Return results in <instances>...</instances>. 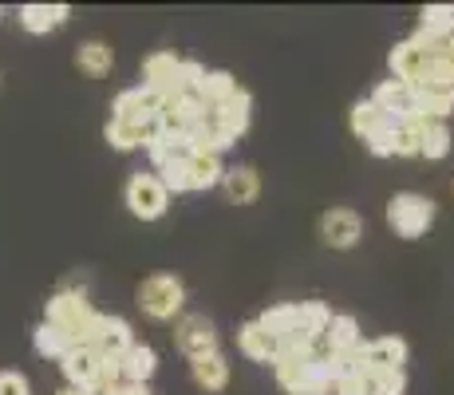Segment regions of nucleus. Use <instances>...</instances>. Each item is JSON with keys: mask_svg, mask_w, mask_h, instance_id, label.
<instances>
[{"mask_svg": "<svg viewBox=\"0 0 454 395\" xmlns=\"http://www.w3.org/2000/svg\"><path fill=\"white\" fill-rule=\"evenodd\" d=\"M43 312H48L43 320L56 324V328L72 340V348L75 344H95V332H99L103 312L91 309V301H87L83 288H59V293H51V301H48Z\"/></svg>", "mask_w": 454, "mask_h": 395, "instance_id": "obj_1", "label": "nucleus"}, {"mask_svg": "<svg viewBox=\"0 0 454 395\" xmlns=\"http://www.w3.org/2000/svg\"><path fill=\"white\" fill-rule=\"evenodd\" d=\"M434 217H439L434 198L419 194V190H399V194L387 198V225H391V233L403 237V241L427 237L434 225Z\"/></svg>", "mask_w": 454, "mask_h": 395, "instance_id": "obj_2", "label": "nucleus"}, {"mask_svg": "<svg viewBox=\"0 0 454 395\" xmlns=\"http://www.w3.org/2000/svg\"><path fill=\"white\" fill-rule=\"evenodd\" d=\"M135 304L143 309L151 320H178L186 309V280L178 273H151L138 280L135 288Z\"/></svg>", "mask_w": 454, "mask_h": 395, "instance_id": "obj_3", "label": "nucleus"}, {"mask_svg": "<svg viewBox=\"0 0 454 395\" xmlns=\"http://www.w3.org/2000/svg\"><path fill=\"white\" fill-rule=\"evenodd\" d=\"M123 206L138 222H159V217H166V209H170V194H166V186L154 170H135L123 186Z\"/></svg>", "mask_w": 454, "mask_h": 395, "instance_id": "obj_4", "label": "nucleus"}, {"mask_svg": "<svg viewBox=\"0 0 454 395\" xmlns=\"http://www.w3.org/2000/svg\"><path fill=\"white\" fill-rule=\"evenodd\" d=\"M174 344L186 359H202L222 352V336H217V324L206 312H182L174 320Z\"/></svg>", "mask_w": 454, "mask_h": 395, "instance_id": "obj_5", "label": "nucleus"}, {"mask_svg": "<svg viewBox=\"0 0 454 395\" xmlns=\"http://www.w3.org/2000/svg\"><path fill=\"white\" fill-rule=\"evenodd\" d=\"M364 217L356 214L352 206H332L320 214V222H317V233H320V241L328 245V249H356V245L364 241Z\"/></svg>", "mask_w": 454, "mask_h": 395, "instance_id": "obj_6", "label": "nucleus"}, {"mask_svg": "<svg viewBox=\"0 0 454 395\" xmlns=\"http://www.w3.org/2000/svg\"><path fill=\"white\" fill-rule=\"evenodd\" d=\"M439 48H442V43L427 40L423 32H415V36L399 40L395 48L387 51V67H391V79H395V83H407V87H415V79H419V72H423L427 56H431V51H439Z\"/></svg>", "mask_w": 454, "mask_h": 395, "instance_id": "obj_7", "label": "nucleus"}, {"mask_svg": "<svg viewBox=\"0 0 454 395\" xmlns=\"http://www.w3.org/2000/svg\"><path fill=\"white\" fill-rule=\"evenodd\" d=\"M159 107H162L159 95L146 91V87L138 83V87H127V91H119L115 99H111V119L135 122V127H154V122H159Z\"/></svg>", "mask_w": 454, "mask_h": 395, "instance_id": "obj_8", "label": "nucleus"}, {"mask_svg": "<svg viewBox=\"0 0 454 395\" xmlns=\"http://www.w3.org/2000/svg\"><path fill=\"white\" fill-rule=\"evenodd\" d=\"M143 87L154 91L159 99L182 95V56H174V51H151L143 59Z\"/></svg>", "mask_w": 454, "mask_h": 395, "instance_id": "obj_9", "label": "nucleus"}, {"mask_svg": "<svg viewBox=\"0 0 454 395\" xmlns=\"http://www.w3.org/2000/svg\"><path fill=\"white\" fill-rule=\"evenodd\" d=\"M411 348H407L403 336H375L364 340V352H360V372L375 375V372H395V367L407 364Z\"/></svg>", "mask_w": 454, "mask_h": 395, "instance_id": "obj_10", "label": "nucleus"}, {"mask_svg": "<svg viewBox=\"0 0 454 395\" xmlns=\"http://www.w3.org/2000/svg\"><path fill=\"white\" fill-rule=\"evenodd\" d=\"M375 103V111H380L383 119L391 122H407L415 119V91L407 83H395V79H383V83H375V91L368 95Z\"/></svg>", "mask_w": 454, "mask_h": 395, "instance_id": "obj_11", "label": "nucleus"}, {"mask_svg": "<svg viewBox=\"0 0 454 395\" xmlns=\"http://www.w3.org/2000/svg\"><path fill=\"white\" fill-rule=\"evenodd\" d=\"M206 111H209V119H214L217 127L233 138V143H238V138L249 130V122H253V95L246 91V87H238L222 107H206Z\"/></svg>", "mask_w": 454, "mask_h": 395, "instance_id": "obj_12", "label": "nucleus"}, {"mask_svg": "<svg viewBox=\"0 0 454 395\" xmlns=\"http://www.w3.org/2000/svg\"><path fill=\"white\" fill-rule=\"evenodd\" d=\"M99 367H103V356L95 352L91 344H75L59 356V372H64L67 388H75V391H83L87 383L99 375Z\"/></svg>", "mask_w": 454, "mask_h": 395, "instance_id": "obj_13", "label": "nucleus"}, {"mask_svg": "<svg viewBox=\"0 0 454 395\" xmlns=\"http://www.w3.org/2000/svg\"><path fill=\"white\" fill-rule=\"evenodd\" d=\"M130 344H135V328H130V320L103 312L99 332H95V344H91L95 352H99L103 359H123L130 352Z\"/></svg>", "mask_w": 454, "mask_h": 395, "instance_id": "obj_14", "label": "nucleus"}, {"mask_svg": "<svg viewBox=\"0 0 454 395\" xmlns=\"http://www.w3.org/2000/svg\"><path fill=\"white\" fill-rule=\"evenodd\" d=\"M186 178H190V194H206V190H217V186H222V178H225L222 154L190 151V154H186Z\"/></svg>", "mask_w": 454, "mask_h": 395, "instance_id": "obj_15", "label": "nucleus"}, {"mask_svg": "<svg viewBox=\"0 0 454 395\" xmlns=\"http://www.w3.org/2000/svg\"><path fill=\"white\" fill-rule=\"evenodd\" d=\"M222 190L233 206H253L261 198V170L249 162H238V166H225V178H222Z\"/></svg>", "mask_w": 454, "mask_h": 395, "instance_id": "obj_16", "label": "nucleus"}, {"mask_svg": "<svg viewBox=\"0 0 454 395\" xmlns=\"http://www.w3.org/2000/svg\"><path fill=\"white\" fill-rule=\"evenodd\" d=\"M190 375H194V383L206 395H222L233 380V367L222 352H214V356H202V359H190Z\"/></svg>", "mask_w": 454, "mask_h": 395, "instance_id": "obj_17", "label": "nucleus"}, {"mask_svg": "<svg viewBox=\"0 0 454 395\" xmlns=\"http://www.w3.org/2000/svg\"><path fill=\"white\" fill-rule=\"evenodd\" d=\"M328 344V356H344V352H356V348L364 344V332H360V320H356L352 312H332L325 336H320Z\"/></svg>", "mask_w": 454, "mask_h": 395, "instance_id": "obj_18", "label": "nucleus"}, {"mask_svg": "<svg viewBox=\"0 0 454 395\" xmlns=\"http://www.w3.org/2000/svg\"><path fill=\"white\" fill-rule=\"evenodd\" d=\"M415 91V119L447 122L454 115V87H411Z\"/></svg>", "mask_w": 454, "mask_h": 395, "instance_id": "obj_19", "label": "nucleus"}, {"mask_svg": "<svg viewBox=\"0 0 454 395\" xmlns=\"http://www.w3.org/2000/svg\"><path fill=\"white\" fill-rule=\"evenodd\" d=\"M67 16H72L67 4H24L20 12H16V20H20V28L32 32V36H48L59 24H67Z\"/></svg>", "mask_w": 454, "mask_h": 395, "instance_id": "obj_20", "label": "nucleus"}, {"mask_svg": "<svg viewBox=\"0 0 454 395\" xmlns=\"http://www.w3.org/2000/svg\"><path fill=\"white\" fill-rule=\"evenodd\" d=\"M119 375H123V383H151L154 375H159V352H154L151 344H130V352L119 359Z\"/></svg>", "mask_w": 454, "mask_h": 395, "instance_id": "obj_21", "label": "nucleus"}, {"mask_svg": "<svg viewBox=\"0 0 454 395\" xmlns=\"http://www.w3.org/2000/svg\"><path fill=\"white\" fill-rule=\"evenodd\" d=\"M159 127H135V122H119V119H107L103 127V138H107L111 151H146Z\"/></svg>", "mask_w": 454, "mask_h": 395, "instance_id": "obj_22", "label": "nucleus"}, {"mask_svg": "<svg viewBox=\"0 0 454 395\" xmlns=\"http://www.w3.org/2000/svg\"><path fill=\"white\" fill-rule=\"evenodd\" d=\"M238 352L253 359V364H273V356H277V340L269 336L265 328H261L257 320H246L238 328Z\"/></svg>", "mask_w": 454, "mask_h": 395, "instance_id": "obj_23", "label": "nucleus"}, {"mask_svg": "<svg viewBox=\"0 0 454 395\" xmlns=\"http://www.w3.org/2000/svg\"><path fill=\"white\" fill-rule=\"evenodd\" d=\"M75 67L91 79L111 75V67H115V48H111L107 40H83L80 48H75Z\"/></svg>", "mask_w": 454, "mask_h": 395, "instance_id": "obj_24", "label": "nucleus"}, {"mask_svg": "<svg viewBox=\"0 0 454 395\" xmlns=\"http://www.w3.org/2000/svg\"><path fill=\"white\" fill-rule=\"evenodd\" d=\"M427 40L434 43H447L454 36V4H427L423 12H419V28Z\"/></svg>", "mask_w": 454, "mask_h": 395, "instance_id": "obj_25", "label": "nucleus"}, {"mask_svg": "<svg viewBox=\"0 0 454 395\" xmlns=\"http://www.w3.org/2000/svg\"><path fill=\"white\" fill-rule=\"evenodd\" d=\"M450 146H454V138H450L447 122H423V130H419V158L442 162L450 154Z\"/></svg>", "mask_w": 454, "mask_h": 395, "instance_id": "obj_26", "label": "nucleus"}, {"mask_svg": "<svg viewBox=\"0 0 454 395\" xmlns=\"http://www.w3.org/2000/svg\"><path fill=\"white\" fill-rule=\"evenodd\" d=\"M257 324L273 340H285L289 332H301V328H296V301H281V304H273V309H265L257 316Z\"/></svg>", "mask_w": 454, "mask_h": 395, "instance_id": "obj_27", "label": "nucleus"}, {"mask_svg": "<svg viewBox=\"0 0 454 395\" xmlns=\"http://www.w3.org/2000/svg\"><path fill=\"white\" fill-rule=\"evenodd\" d=\"M415 87H454V59L447 56V48L431 51L423 64V72H419Z\"/></svg>", "mask_w": 454, "mask_h": 395, "instance_id": "obj_28", "label": "nucleus"}, {"mask_svg": "<svg viewBox=\"0 0 454 395\" xmlns=\"http://www.w3.org/2000/svg\"><path fill=\"white\" fill-rule=\"evenodd\" d=\"M328 320H332V309L325 301H301V304H296V328H301L309 340L325 336Z\"/></svg>", "mask_w": 454, "mask_h": 395, "instance_id": "obj_29", "label": "nucleus"}, {"mask_svg": "<svg viewBox=\"0 0 454 395\" xmlns=\"http://www.w3.org/2000/svg\"><path fill=\"white\" fill-rule=\"evenodd\" d=\"M238 87H241V83L233 79V72H206L198 99H202V107H222V103L230 99V95L238 91Z\"/></svg>", "mask_w": 454, "mask_h": 395, "instance_id": "obj_30", "label": "nucleus"}, {"mask_svg": "<svg viewBox=\"0 0 454 395\" xmlns=\"http://www.w3.org/2000/svg\"><path fill=\"white\" fill-rule=\"evenodd\" d=\"M317 356H277L273 359V375H277V383H281L285 391H301V383H304V372H309V364Z\"/></svg>", "mask_w": 454, "mask_h": 395, "instance_id": "obj_31", "label": "nucleus"}, {"mask_svg": "<svg viewBox=\"0 0 454 395\" xmlns=\"http://www.w3.org/2000/svg\"><path fill=\"white\" fill-rule=\"evenodd\" d=\"M383 122H391V119H383L380 111H375V103H372V99H356V103H352V111H348V127H352V135L360 138V143L372 135V130H380Z\"/></svg>", "mask_w": 454, "mask_h": 395, "instance_id": "obj_32", "label": "nucleus"}, {"mask_svg": "<svg viewBox=\"0 0 454 395\" xmlns=\"http://www.w3.org/2000/svg\"><path fill=\"white\" fill-rule=\"evenodd\" d=\"M419 130H423V119L395 122V135H391V158H419Z\"/></svg>", "mask_w": 454, "mask_h": 395, "instance_id": "obj_33", "label": "nucleus"}, {"mask_svg": "<svg viewBox=\"0 0 454 395\" xmlns=\"http://www.w3.org/2000/svg\"><path fill=\"white\" fill-rule=\"evenodd\" d=\"M32 344H36V352H40V356L59 359V356L67 352V348H72V340H67L64 332L56 328V324H48V320H43L40 328H36V336H32Z\"/></svg>", "mask_w": 454, "mask_h": 395, "instance_id": "obj_34", "label": "nucleus"}, {"mask_svg": "<svg viewBox=\"0 0 454 395\" xmlns=\"http://www.w3.org/2000/svg\"><path fill=\"white\" fill-rule=\"evenodd\" d=\"M368 391H372V395H407V367L368 375Z\"/></svg>", "mask_w": 454, "mask_h": 395, "instance_id": "obj_35", "label": "nucleus"}, {"mask_svg": "<svg viewBox=\"0 0 454 395\" xmlns=\"http://www.w3.org/2000/svg\"><path fill=\"white\" fill-rule=\"evenodd\" d=\"M159 182L166 186V194H190V178H186V158H178V162L162 166V170H159Z\"/></svg>", "mask_w": 454, "mask_h": 395, "instance_id": "obj_36", "label": "nucleus"}, {"mask_svg": "<svg viewBox=\"0 0 454 395\" xmlns=\"http://www.w3.org/2000/svg\"><path fill=\"white\" fill-rule=\"evenodd\" d=\"M206 72H209V67L202 64V59H182V95H194V99H198Z\"/></svg>", "mask_w": 454, "mask_h": 395, "instance_id": "obj_37", "label": "nucleus"}, {"mask_svg": "<svg viewBox=\"0 0 454 395\" xmlns=\"http://www.w3.org/2000/svg\"><path fill=\"white\" fill-rule=\"evenodd\" d=\"M391 135H395V122H383L380 130H372V135L364 138V151L372 158H391Z\"/></svg>", "mask_w": 454, "mask_h": 395, "instance_id": "obj_38", "label": "nucleus"}, {"mask_svg": "<svg viewBox=\"0 0 454 395\" xmlns=\"http://www.w3.org/2000/svg\"><path fill=\"white\" fill-rule=\"evenodd\" d=\"M332 395H372L368 391V375H364V372L336 375V383H332Z\"/></svg>", "mask_w": 454, "mask_h": 395, "instance_id": "obj_39", "label": "nucleus"}, {"mask_svg": "<svg viewBox=\"0 0 454 395\" xmlns=\"http://www.w3.org/2000/svg\"><path fill=\"white\" fill-rule=\"evenodd\" d=\"M0 395H32L28 375L16 372V367H4V372H0Z\"/></svg>", "mask_w": 454, "mask_h": 395, "instance_id": "obj_40", "label": "nucleus"}, {"mask_svg": "<svg viewBox=\"0 0 454 395\" xmlns=\"http://www.w3.org/2000/svg\"><path fill=\"white\" fill-rule=\"evenodd\" d=\"M119 395H154V391H151V383H123Z\"/></svg>", "mask_w": 454, "mask_h": 395, "instance_id": "obj_41", "label": "nucleus"}, {"mask_svg": "<svg viewBox=\"0 0 454 395\" xmlns=\"http://www.w3.org/2000/svg\"><path fill=\"white\" fill-rule=\"evenodd\" d=\"M442 48H447V56H450V59H454V36H450V40H447V43H442Z\"/></svg>", "mask_w": 454, "mask_h": 395, "instance_id": "obj_42", "label": "nucleus"}, {"mask_svg": "<svg viewBox=\"0 0 454 395\" xmlns=\"http://www.w3.org/2000/svg\"><path fill=\"white\" fill-rule=\"evenodd\" d=\"M56 395H80V391H75V388H59Z\"/></svg>", "mask_w": 454, "mask_h": 395, "instance_id": "obj_43", "label": "nucleus"}, {"mask_svg": "<svg viewBox=\"0 0 454 395\" xmlns=\"http://www.w3.org/2000/svg\"><path fill=\"white\" fill-rule=\"evenodd\" d=\"M293 395H317V391H293Z\"/></svg>", "mask_w": 454, "mask_h": 395, "instance_id": "obj_44", "label": "nucleus"}, {"mask_svg": "<svg viewBox=\"0 0 454 395\" xmlns=\"http://www.w3.org/2000/svg\"><path fill=\"white\" fill-rule=\"evenodd\" d=\"M0 20H4V8H0Z\"/></svg>", "mask_w": 454, "mask_h": 395, "instance_id": "obj_45", "label": "nucleus"}]
</instances>
